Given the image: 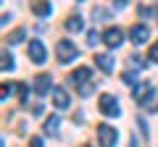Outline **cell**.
Listing matches in <instances>:
<instances>
[{
  "instance_id": "277c9868",
  "label": "cell",
  "mask_w": 158,
  "mask_h": 147,
  "mask_svg": "<svg viewBox=\"0 0 158 147\" xmlns=\"http://www.w3.org/2000/svg\"><path fill=\"white\" fill-rule=\"evenodd\" d=\"M98 108H100V113L111 116V118L121 116V108H118V100H116L113 95H100V100H98Z\"/></svg>"
},
{
  "instance_id": "44dd1931",
  "label": "cell",
  "mask_w": 158,
  "mask_h": 147,
  "mask_svg": "<svg viewBox=\"0 0 158 147\" xmlns=\"http://www.w3.org/2000/svg\"><path fill=\"white\" fill-rule=\"evenodd\" d=\"M87 40H90V45H95V42H100V40H103V34H98L95 29H92V32L87 34Z\"/></svg>"
},
{
  "instance_id": "9a60e30c",
  "label": "cell",
  "mask_w": 158,
  "mask_h": 147,
  "mask_svg": "<svg viewBox=\"0 0 158 147\" xmlns=\"http://www.w3.org/2000/svg\"><path fill=\"white\" fill-rule=\"evenodd\" d=\"M13 66H16L13 63V55L8 50H3V71H13Z\"/></svg>"
},
{
  "instance_id": "ffe728a7",
  "label": "cell",
  "mask_w": 158,
  "mask_h": 147,
  "mask_svg": "<svg viewBox=\"0 0 158 147\" xmlns=\"http://www.w3.org/2000/svg\"><path fill=\"white\" fill-rule=\"evenodd\" d=\"M127 61H129L132 66H137V68H145V58H140V55H129Z\"/></svg>"
},
{
  "instance_id": "8fae6325",
  "label": "cell",
  "mask_w": 158,
  "mask_h": 147,
  "mask_svg": "<svg viewBox=\"0 0 158 147\" xmlns=\"http://www.w3.org/2000/svg\"><path fill=\"white\" fill-rule=\"evenodd\" d=\"M69 102H71L69 100V92L63 89V87H53V105L63 110V108H69Z\"/></svg>"
},
{
  "instance_id": "5b68a950",
  "label": "cell",
  "mask_w": 158,
  "mask_h": 147,
  "mask_svg": "<svg viewBox=\"0 0 158 147\" xmlns=\"http://www.w3.org/2000/svg\"><path fill=\"white\" fill-rule=\"evenodd\" d=\"M27 53H29V58H32V63H37V66H42V63L48 61V53H45V45H42V42H40V40H32V42H29Z\"/></svg>"
},
{
  "instance_id": "e0dca14e",
  "label": "cell",
  "mask_w": 158,
  "mask_h": 147,
  "mask_svg": "<svg viewBox=\"0 0 158 147\" xmlns=\"http://www.w3.org/2000/svg\"><path fill=\"white\" fill-rule=\"evenodd\" d=\"M148 61L158 63V42H153V45H150V50H148Z\"/></svg>"
},
{
  "instance_id": "6da1fadb",
  "label": "cell",
  "mask_w": 158,
  "mask_h": 147,
  "mask_svg": "<svg viewBox=\"0 0 158 147\" xmlns=\"http://www.w3.org/2000/svg\"><path fill=\"white\" fill-rule=\"evenodd\" d=\"M69 81H71L82 95H90V92L95 89V81H92V71L90 68H77V71L69 76Z\"/></svg>"
},
{
  "instance_id": "4fadbf2b",
  "label": "cell",
  "mask_w": 158,
  "mask_h": 147,
  "mask_svg": "<svg viewBox=\"0 0 158 147\" xmlns=\"http://www.w3.org/2000/svg\"><path fill=\"white\" fill-rule=\"evenodd\" d=\"M66 29H69V32H74V34L82 32V29H85V24H82V16H71V18L66 21Z\"/></svg>"
},
{
  "instance_id": "7c38bea8",
  "label": "cell",
  "mask_w": 158,
  "mask_h": 147,
  "mask_svg": "<svg viewBox=\"0 0 158 147\" xmlns=\"http://www.w3.org/2000/svg\"><path fill=\"white\" fill-rule=\"evenodd\" d=\"M95 66L100 68L103 74H111V71H113V61H111V55H95Z\"/></svg>"
},
{
  "instance_id": "2e32d148",
  "label": "cell",
  "mask_w": 158,
  "mask_h": 147,
  "mask_svg": "<svg viewBox=\"0 0 158 147\" xmlns=\"http://www.w3.org/2000/svg\"><path fill=\"white\" fill-rule=\"evenodd\" d=\"M24 34H27V32H24V29H13V34H11V37H8V42H11V45H19V42L24 40Z\"/></svg>"
},
{
  "instance_id": "d4e9b609",
  "label": "cell",
  "mask_w": 158,
  "mask_h": 147,
  "mask_svg": "<svg viewBox=\"0 0 158 147\" xmlns=\"http://www.w3.org/2000/svg\"><path fill=\"white\" fill-rule=\"evenodd\" d=\"M127 3H129V0H113V6H116V8H124Z\"/></svg>"
},
{
  "instance_id": "ac0fdd59",
  "label": "cell",
  "mask_w": 158,
  "mask_h": 147,
  "mask_svg": "<svg viewBox=\"0 0 158 147\" xmlns=\"http://www.w3.org/2000/svg\"><path fill=\"white\" fill-rule=\"evenodd\" d=\"M121 79H124V84H132V87H135V84H137V74L127 71V74H121Z\"/></svg>"
},
{
  "instance_id": "7a4b0ae2",
  "label": "cell",
  "mask_w": 158,
  "mask_h": 147,
  "mask_svg": "<svg viewBox=\"0 0 158 147\" xmlns=\"http://www.w3.org/2000/svg\"><path fill=\"white\" fill-rule=\"evenodd\" d=\"M132 97H135V102H137V105L150 108V105H153V97H156V89H153V84H150V81H137V84H135V89H132Z\"/></svg>"
},
{
  "instance_id": "3957f363",
  "label": "cell",
  "mask_w": 158,
  "mask_h": 147,
  "mask_svg": "<svg viewBox=\"0 0 158 147\" xmlns=\"http://www.w3.org/2000/svg\"><path fill=\"white\" fill-rule=\"evenodd\" d=\"M77 55H79V47L74 45L71 40H58V45H56V58H58V63H71Z\"/></svg>"
},
{
  "instance_id": "52a82bcc",
  "label": "cell",
  "mask_w": 158,
  "mask_h": 147,
  "mask_svg": "<svg viewBox=\"0 0 158 147\" xmlns=\"http://www.w3.org/2000/svg\"><path fill=\"white\" fill-rule=\"evenodd\" d=\"M148 37H150V29H148L145 24H135V26L129 29V42L132 45H145Z\"/></svg>"
},
{
  "instance_id": "ba28073f",
  "label": "cell",
  "mask_w": 158,
  "mask_h": 147,
  "mask_svg": "<svg viewBox=\"0 0 158 147\" xmlns=\"http://www.w3.org/2000/svg\"><path fill=\"white\" fill-rule=\"evenodd\" d=\"M103 42H106L108 47H118L121 42H124V34H121V29H116V26L106 29V32H103Z\"/></svg>"
},
{
  "instance_id": "7402d4cb",
  "label": "cell",
  "mask_w": 158,
  "mask_h": 147,
  "mask_svg": "<svg viewBox=\"0 0 158 147\" xmlns=\"http://www.w3.org/2000/svg\"><path fill=\"white\" fill-rule=\"evenodd\" d=\"M92 16H98V21H106V18H108V13L103 11V8H95V11H92Z\"/></svg>"
},
{
  "instance_id": "30bf717a",
  "label": "cell",
  "mask_w": 158,
  "mask_h": 147,
  "mask_svg": "<svg viewBox=\"0 0 158 147\" xmlns=\"http://www.w3.org/2000/svg\"><path fill=\"white\" fill-rule=\"evenodd\" d=\"M32 13L40 18H48L53 13V6H50V0H32Z\"/></svg>"
},
{
  "instance_id": "8992f818",
  "label": "cell",
  "mask_w": 158,
  "mask_h": 147,
  "mask_svg": "<svg viewBox=\"0 0 158 147\" xmlns=\"http://www.w3.org/2000/svg\"><path fill=\"white\" fill-rule=\"evenodd\" d=\"M98 139H100V145L111 147V145L118 142V131L113 129V126H108V124H100V126H98Z\"/></svg>"
},
{
  "instance_id": "5bb4252c",
  "label": "cell",
  "mask_w": 158,
  "mask_h": 147,
  "mask_svg": "<svg viewBox=\"0 0 158 147\" xmlns=\"http://www.w3.org/2000/svg\"><path fill=\"white\" fill-rule=\"evenodd\" d=\"M58 124H61V121H58L56 116H50V118L45 121V134H53V137H58Z\"/></svg>"
},
{
  "instance_id": "cb8c5ba5",
  "label": "cell",
  "mask_w": 158,
  "mask_h": 147,
  "mask_svg": "<svg viewBox=\"0 0 158 147\" xmlns=\"http://www.w3.org/2000/svg\"><path fill=\"white\" fill-rule=\"evenodd\" d=\"M32 145L34 147H42V137H32Z\"/></svg>"
},
{
  "instance_id": "9c48e42d",
  "label": "cell",
  "mask_w": 158,
  "mask_h": 147,
  "mask_svg": "<svg viewBox=\"0 0 158 147\" xmlns=\"http://www.w3.org/2000/svg\"><path fill=\"white\" fill-rule=\"evenodd\" d=\"M50 76L48 74H40V76H34V92L37 95H48V92H53V84H50Z\"/></svg>"
},
{
  "instance_id": "603a6c76",
  "label": "cell",
  "mask_w": 158,
  "mask_h": 147,
  "mask_svg": "<svg viewBox=\"0 0 158 147\" xmlns=\"http://www.w3.org/2000/svg\"><path fill=\"white\" fill-rule=\"evenodd\" d=\"M8 95H11V87H8V84H3V100H8Z\"/></svg>"
},
{
  "instance_id": "d6986e66",
  "label": "cell",
  "mask_w": 158,
  "mask_h": 147,
  "mask_svg": "<svg viewBox=\"0 0 158 147\" xmlns=\"http://www.w3.org/2000/svg\"><path fill=\"white\" fill-rule=\"evenodd\" d=\"M16 89H19V100H21V105H27V84H21V81H19Z\"/></svg>"
},
{
  "instance_id": "484cf974",
  "label": "cell",
  "mask_w": 158,
  "mask_h": 147,
  "mask_svg": "<svg viewBox=\"0 0 158 147\" xmlns=\"http://www.w3.org/2000/svg\"><path fill=\"white\" fill-rule=\"evenodd\" d=\"M156 18H158V6H156Z\"/></svg>"
}]
</instances>
